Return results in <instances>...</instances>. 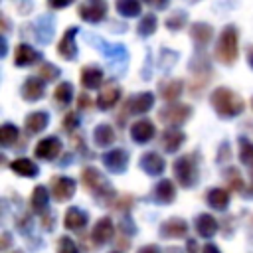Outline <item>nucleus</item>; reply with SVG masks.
Instances as JSON below:
<instances>
[{"instance_id": "f257e3e1", "label": "nucleus", "mask_w": 253, "mask_h": 253, "mask_svg": "<svg viewBox=\"0 0 253 253\" xmlns=\"http://www.w3.org/2000/svg\"><path fill=\"white\" fill-rule=\"evenodd\" d=\"M210 103H211V107L215 109V113H217L219 117H223V119L237 117V115H241L243 109H245L243 99H241L237 93H233L231 89H227V87H217V89H213V93H211V97H210Z\"/></svg>"}, {"instance_id": "f03ea898", "label": "nucleus", "mask_w": 253, "mask_h": 253, "mask_svg": "<svg viewBox=\"0 0 253 253\" xmlns=\"http://www.w3.org/2000/svg\"><path fill=\"white\" fill-rule=\"evenodd\" d=\"M239 34L235 26H225L219 34V40L215 43V57L223 65H233L237 59V49H239Z\"/></svg>"}, {"instance_id": "7ed1b4c3", "label": "nucleus", "mask_w": 253, "mask_h": 253, "mask_svg": "<svg viewBox=\"0 0 253 253\" xmlns=\"http://www.w3.org/2000/svg\"><path fill=\"white\" fill-rule=\"evenodd\" d=\"M81 182H83L85 190H89V192H91L93 196H97L101 202H103L105 198L117 200V198H115V190L107 184L105 176H103L97 168H93V166H85V168L81 170Z\"/></svg>"}, {"instance_id": "20e7f679", "label": "nucleus", "mask_w": 253, "mask_h": 253, "mask_svg": "<svg viewBox=\"0 0 253 253\" xmlns=\"http://www.w3.org/2000/svg\"><path fill=\"white\" fill-rule=\"evenodd\" d=\"M174 176H176V182L182 186V188H192L196 182H198V164H196V154H184L180 156L174 166Z\"/></svg>"}, {"instance_id": "39448f33", "label": "nucleus", "mask_w": 253, "mask_h": 253, "mask_svg": "<svg viewBox=\"0 0 253 253\" xmlns=\"http://www.w3.org/2000/svg\"><path fill=\"white\" fill-rule=\"evenodd\" d=\"M190 117H192V107L190 105H184V103H170V105H166L164 109L158 111V119L164 125L172 126V128L184 125Z\"/></svg>"}, {"instance_id": "423d86ee", "label": "nucleus", "mask_w": 253, "mask_h": 253, "mask_svg": "<svg viewBox=\"0 0 253 253\" xmlns=\"http://www.w3.org/2000/svg\"><path fill=\"white\" fill-rule=\"evenodd\" d=\"M75 180L69 178V176H53L51 178V196L57 200V202H67L73 198L75 194Z\"/></svg>"}, {"instance_id": "0eeeda50", "label": "nucleus", "mask_w": 253, "mask_h": 253, "mask_svg": "<svg viewBox=\"0 0 253 253\" xmlns=\"http://www.w3.org/2000/svg\"><path fill=\"white\" fill-rule=\"evenodd\" d=\"M77 14L81 16V20L97 24L107 16V2L105 0H91L87 4H79Z\"/></svg>"}, {"instance_id": "6e6552de", "label": "nucleus", "mask_w": 253, "mask_h": 253, "mask_svg": "<svg viewBox=\"0 0 253 253\" xmlns=\"http://www.w3.org/2000/svg\"><path fill=\"white\" fill-rule=\"evenodd\" d=\"M101 160H103V164L107 166L109 172H113V174H123L125 168H126V162H128V152H126L125 148H113V150L105 152V154L101 156Z\"/></svg>"}, {"instance_id": "1a4fd4ad", "label": "nucleus", "mask_w": 253, "mask_h": 253, "mask_svg": "<svg viewBox=\"0 0 253 253\" xmlns=\"http://www.w3.org/2000/svg\"><path fill=\"white\" fill-rule=\"evenodd\" d=\"M113 233H115L113 221H111L109 215H105V217H101V219L95 223V227H93V231H91V241H93L95 247H101V245H105L107 241H111Z\"/></svg>"}, {"instance_id": "9d476101", "label": "nucleus", "mask_w": 253, "mask_h": 253, "mask_svg": "<svg viewBox=\"0 0 253 253\" xmlns=\"http://www.w3.org/2000/svg\"><path fill=\"white\" fill-rule=\"evenodd\" d=\"M152 105H154V95L148 93V91H144V93L132 95V97L126 101L125 111H128V113H132V115H142V113L150 111Z\"/></svg>"}, {"instance_id": "9b49d317", "label": "nucleus", "mask_w": 253, "mask_h": 253, "mask_svg": "<svg viewBox=\"0 0 253 253\" xmlns=\"http://www.w3.org/2000/svg\"><path fill=\"white\" fill-rule=\"evenodd\" d=\"M156 134V128H154V123L148 121V119H140L136 123H132L130 126V136L134 142L138 144H146L148 140H152Z\"/></svg>"}, {"instance_id": "f8f14e48", "label": "nucleus", "mask_w": 253, "mask_h": 253, "mask_svg": "<svg viewBox=\"0 0 253 253\" xmlns=\"http://www.w3.org/2000/svg\"><path fill=\"white\" fill-rule=\"evenodd\" d=\"M36 156L40 160H53L61 152V142L57 136H45L36 144Z\"/></svg>"}, {"instance_id": "ddd939ff", "label": "nucleus", "mask_w": 253, "mask_h": 253, "mask_svg": "<svg viewBox=\"0 0 253 253\" xmlns=\"http://www.w3.org/2000/svg\"><path fill=\"white\" fill-rule=\"evenodd\" d=\"M188 233V223L182 217H168L160 225V235L166 239H180Z\"/></svg>"}, {"instance_id": "4468645a", "label": "nucleus", "mask_w": 253, "mask_h": 253, "mask_svg": "<svg viewBox=\"0 0 253 253\" xmlns=\"http://www.w3.org/2000/svg\"><path fill=\"white\" fill-rule=\"evenodd\" d=\"M77 28L73 26V28H69V30H65V34L61 36V40H59V43H57V53L63 57V59H67V61H71L75 55H77V45H75V36H77Z\"/></svg>"}, {"instance_id": "2eb2a0df", "label": "nucleus", "mask_w": 253, "mask_h": 253, "mask_svg": "<svg viewBox=\"0 0 253 253\" xmlns=\"http://www.w3.org/2000/svg\"><path fill=\"white\" fill-rule=\"evenodd\" d=\"M140 168L146 172V174H150V176H158V174H162L164 172V168H166V162H164V158L158 154V152H146V154H142L140 156Z\"/></svg>"}, {"instance_id": "dca6fc26", "label": "nucleus", "mask_w": 253, "mask_h": 253, "mask_svg": "<svg viewBox=\"0 0 253 253\" xmlns=\"http://www.w3.org/2000/svg\"><path fill=\"white\" fill-rule=\"evenodd\" d=\"M121 99V89L117 85H105L101 91H99V97H97V107L101 111H109L113 109Z\"/></svg>"}, {"instance_id": "f3484780", "label": "nucleus", "mask_w": 253, "mask_h": 253, "mask_svg": "<svg viewBox=\"0 0 253 253\" xmlns=\"http://www.w3.org/2000/svg\"><path fill=\"white\" fill-rule=\"evenodd\" d=\"M22 99L24 101H38L43 97V79L42 77H28L22 85Z\"/></svg>"}, {"instance_id": "a211bd4d", "label": "nucleus", "mask_w": 253, "mask_h": 253, "mask_svg": "<svg viewBox=\"0 0 253 253\" xmlns=\"http://www.w3.org/2000/svg\"><path fill=\"white\" fill-rule=\"evenodd\" d=\"M184 132L180 130V128H172V126H168L162 134H160V144H162V148L166 150V152H176L182 144H184Z\"/></svg>"}, {"instance_id": "6ab92c4d", "label": "nucleus", "mask_w": 253, "mask_h": 253, "mask_svg": "<svg viewBox=\"0 0 253 253\" xmlns=\"http://www.w3.org/2000/svg\"><path fill=\"white\" fill-rule=\"evenodd\" d=\"M40 59V51H36L32 45L28 43H20L16 49H14V65L18 67H26V65H32Z\"/></svg>"}, {"instance_id": "aec40b11", "label": "nucleus", "mask_w": 253, "mask_h": 253, "mask_svg": "<svg viewBox=\"0 0 253 253\" xmlns=\"http://www.w3.org/2000/svg\"><path fill=\"white\" fill-rule=\"evenodd\" d=\"M49 123V115L43 113V111H36V113H30L24 121V130L28 134H38L42 132Z\"/></svg>"}, {"instance_id": "412c9836", "label": "nucleus", "mask_w": 253, "mask_h": 253, "mask_svg": "<svg viewBox=\"0 0 253 253\" xmlns=\"http://www.w3.org/2000/svg\"><path fill=\"white\" fill-rule=\"evenodd\" d=\"M190 36L194 40V43L198 47H206L213 36V28L210 24H204V22H196L190 26Z\"/></svg>"}, {"instance_id": "4be33fe9", "label": "nucleus", "mask_w": 253, "mask_h": 253, "mask_svg": "<svg viewBox=\"0 0 253 253\" xmlns=\"http://www.w3.org/2000/svg\"><path fill=\"white\" fill-rule=\"evenodd\" d=\"M217 229H219V225H217V221H215L213 215L202 213V215L196 217V231H198L200 237L210 239V237H213V235L217 233Z\"/></svg>"}, {"instance_id": "5701e85b", "label": "nucleus", "mask_w": 253, "mask_h": 253, "mask_svg": "<svg viewBox=\"0 0 253 253\" xmlns=\"http://www.w3.org/2000/svg\"><path fill=\"white\" fill-rule=\"evenodd\" d=\"M174 198H176V188H174L172 180L162 178V180L154 186V200H156L158 204H170V202H174Z\"/></svg>"}, {"instance_id": "b1692460", "label": "nucleus", "mask_w": 253, "mask_h": 253, "mask_svg": "<svg viewBox=\"0 0 253 253\" xmlns=\"http://www.w3.org/2000/svg\"><path fill=\"white\" fill-rule=\"evenodd\" d=\"M63 225L71 231H79L87 225V213L79 208H69L65 211V217H63Z\"/></svg>"}, {"instance_id": "393cba45", "label": "nucleus", "mask_w": 253, "mask_h": 253, "mask_svg": "<svg viewBox=\"0 0 253 253\" xmlns=\"http://www.w3.org/2000/svg\"><path fill=\"white\" fill-rule=\"evenodd\" d=\"M115 138H117L115 128H113L111 125H107V123L97 125V126H95V130H93V140H95V144H97V146H101V148L111 146V144L115 142Z\"/></svg>"}, {"instance_id": "a878e982", "label": "nucleus", "mask_w": 253, "mask_h": 253, "mask_svg": "<svg viewBox=\"0 0 253 253\" xmlns=\"http://www.w3.org/2000/svg\"><path fill=\"white\" fill-rule=\"evenodd\" d=\"M103 83V71L95 65H85L81 69V85L85 89H97Z\"/></svg>"}, {"instance_id": "bb28decb", "label": "nucleus", "mask_w": 253, "mask_h": 253, "mask_svg": "<svg viewBox=\"0 0 253 253\" xmlns=\"http://www.w3.org/2000/svg\"><path fill=\"white\" fill-rule=\"evenodd\" d=\"M49 204V194H47V188L45 186H36L34 192H32V198H30V206L36 213H43L45 208Z\"/></svg>"}, {"instance_id": "cd10ccee", "label": "nucleus", "mask_w": 253, "mask_h": 253, "mask_svg": "<svg viewBox=\"0 0 253 253\" xmlns=\"http://www.w3.org/2000/svg\"><path fill=\"white\" fill-rule=\"evenodd\" d=\"M12 172H16L18 176H24V178H34L38 176V166L36 162H32L30 158H18L10 164Z\"/></svg>"}, {"instance_id": "c85d7f7f", "label": "nucleus", "mask_w": 253, "mask_h": 253, "mask_svg": "<svg viewBox=\"0 0 253 253\" xmlns=\"http://www.w3.org/2000/svg\"><path fill=\"white\" fill-rule=\"evenodd\" d=\"M208 204L213 208V210H225L227 206H229V194H227V190H223V188H211L210 192H208Z\"/></svg>"}, {"instance_id": "c756f323", "label": "nucleus", "mask_w": 253, "mask_h": 253, "mask_svg": "<svg viewBox=\"0 0 253 253\" xmlns=\"http://www.w3.org/2000/svg\"><path fill=\"white\" fill-rule=\"evenodd\" d=\"M182 87H184V83H182V79H172V81H166L164 85H162V99L170 105V103H176L178 101V97L182 95Z\"/></svg>"}, {"instance_id": "7c9ffc66", "label": "nucleus", "mask_w": 253, "mask_h": 253, "mask_svg": "<svg viewBox=\"0 0 253 253\" xmlns=\"http://www.w3.org/2000/svg\"><path fill=\"white\" fill-rule=\"evenodd\" d=\"M115 8L125 18H134V16L140 14V2L138 0H117Z\"/></svg>"}, {"instance_id": "2f4dec72", "label": "nucleus", "mask_w": 253, "mask_h": 253, "mask_svg": "<svg viewBox=\"0 0 253 253\" xmlns=\"http://www.w3.org/2000/svg\"><path fill=\"white\" fill-rule=\"evenodd\" d=\"M18 136H20V130L16 125H10V123H4L0 126V144L2 146H12L18 142Z\"/></svg>"}, {"instance_id": "473e14b6", "label": "nucleus", "mask_w": 253, "mask_h": 253, "mask_svg": "<svg viewBox=\"0 0 253 253\" xmlns=\"http://www.w3.org/2000/svg\"><path fill=\"white\" fill-rule=\"evenodd\" d=\"M53 99L59 103V105H69L71 99H73V85L69 81H63L55 87L53 91Z\"/></svg>"}, {"instance_id": "72a5a7b5", "label": "nucleus", "mask_w": 253, "mask_h": 253, "mask_svg": "<svg viewBox=\"0 0 253 253\" xmlns=\"http://www.w3.org/2000/svg\"><path fill=\"white\" fill-rule=\"evenodd\" d=\"M156 28H158V20H156V16H154V14H146V16H142V20L138 22L136 32H138V36L146 38V36H152V34L156 32Z\"/></svg>"}, {"instance_id": "f704fd0d", "label": "nucleus", "mask_w": 253, "mask_h": 253, "mask_svg": "<svg viewBox=\"0 0 253 253\" xmlns=\"http://www.w3.org/2000/svg\"><path fill=\"white\" fill-rule=\"evenodd\" d=\"M239 160L245 166H253V142L247 138L239 140Z\"/></svg>"}, {"instance_id": "c9c22d12", "label": "nucleus", "mask_w": 253, "mask_h": 253, "mask_svg": "<svg viewBox=\"0 0 253 253\" xmlns=\"http://www.w3.org/2000/svg\"><path fill=\"white\" fill-rule=\"evenodd\" d=\"M184 24H188V22H186V14L180 12V10H176L174 14H170V16L166 18V28H168L170 32H178V30H182Z\"/></svg>"}, {"instance_id": "e433bc0d", "label": "nucleus", "mask_w": 253, "mask_h": 253, "mask_svg": "<svg viewBox=\"0 0 253 253\" xmlns=\"http://www.w3.org/2000/svg\"><path fill=\"white\" fill-rule=\"evenodd\" d=\"M38 75L43 79V81H55L57 77H59V69L53 65V63H42L40 67H38Z\"/></svg>"}, {"instance_id": "4c0bfd02", "label": "nucleus", "mask_w": 253, "mask_h": 253, "mask_svg": "<svg viewBox=\"0 0 253 253\" xmlns=\"http://www.w3.org/2000/svg\"><path fill=\"white\" fill-rule=\"evenodd\" d=\"M227 184H229V190H233V192H241L243 186H245L241 174H239L235 168H229V170H227Z\"/></svg>"}, {"instance_id": "58836bf2", "label": "nucleus", "mask_w": 253, "mask_h": 253, "mask_svg": "<svg viewBox=\"0 0 253 253\" xmlns=\"http://www.w3.org/2000/svg\"><path fill=\"white\" fill-rule=\"evenodd\" d=\"M178 61V53L176 51H170V49H162V55L158 57V65L164 69V71H168L174 63Z\"/></svg>"}, {"instance_id": "ea45409f", "label": "nucleus", "mask_w": 253, "mask_h": 253, "mask_svg": "<svg viewBox=\"0 0 253 253\" xmlns=\"http://www.w3.org/2000/svg\"><path fill=\"white\" fill-rule=\"evenodd\" d=\"M57 253H79V251H77V245H75V241L71 237L61 235L57 239Z\"/></svg>"}, {"instance_id": "a19ab883", "label": "nucleus", "mask_w": 253, "mask_h": 253, "mask_svg": "<svg viewBox=\"0 0 253 253\" xmlns=\"http://www.w3.org/2000/svg\"><path fill=\"white\" fill-rule=\"evenodd\" d=\"M61 126H63L65 130H69V132H71L75 126H79V117H77V113H73V111L67 113V115L63 117V121H61Z\"/></svg>"}, {"instance_id": "79ce46f5", "label": "nucleus", "mask_w": 253, "mask_h": 253, "mask_svg": "<svg viewBox=\"0 0 253 253\" xmlns=\"http://www.w3.org/2000/svg\"><path fill=\"white\" fill-rule=\"evenodd\" d=\"M115 208H117L121 213H128L130 208H132V196H121V198H117Z\"/></svg>"}, {"instance_id": "37998d69", "label": "nucleus", "mask_w": 253, "mask_h": 253, "mask_svg": "<svg viewBox=\"0 0 253 253\" xmlns=\"http://www.w3.org/2000/svg\"><path fill=\"white\" fill-rule=\"evenodd\" d=\"M73 0H47V4L51 6V8H55V10H59V8H65V6H69Z\"/></svg>"}, {"instance_id": "c03bdc74", "label": "nucleus", "mask_w": 253, "mask_h": 253, "mask_svg": "<svg viewBox=\"0 0 253 253\" xmlns=\"http://www.w3.org/2000/svg\"><path fill=\"white\" fill-rule=\"evenodd\" d=\"M142 2H146L148 6H152V8H158V10H164V8L168 6V0H142Z\"/></svg>"}, {"instance_id": "a18cd8bd", "label": "nucleus", "mask_w": 253, "mask_h": 253, "mask_svg": "<svg viewBox=\"0 0 253 253\" xmlns=\"http://www.w3.org/2000/svg\"><path fill=\"white\" fill-rule=\"evenodd\" d=\"M77 105H79V109H89V105H91V99H89L87 95H79V99H77Z\"/></svg>"}, {"instance_id": "49530a36", "label": "nucleus", "mask_w": 253, "mask_h": 253, "mask_svg": "<svg viewBox=\"0 0 253 253\" xmlns=\"http://www.w3.org/2000/svg\"><path fill=\"white\" fill-rule=\"evenodd\" d=\"M42 223H43V227H45L47 231H51V229H53V215H51V213H49V215H43V221H42Z\"/></svg>"}, {"instance_id": "de8ad7c7", "label": "nucleus", "mask_w": 253, "mask_h": 253, "mask_svg": "<svg viewBox=\"0 0 253 253\" xmlns=\"http://www.w3.org/2000/svg\"><path fill=\"white\" fill-rule=\"evenodd\" d=\"M202 253H219V249H217V245H213V243H206V245L202 247Z\"/></svg>"}, {"instance_id": "09e8293b", "label": "nucleus", "mask_w": 253, "mask_h": 253, "mask_svg": "<svg viewBox=\"0 0 253 253\" xmlns=\"http://www.w3.org/2000/svg\"><path fill=\"white\" fill-rule=\"evenodd\" d=\"M136 253H160V251H158L154 245H144V247H140Z\"/></svg>"}, {"instance_id": "8fccbe9b", "label": "nucleus", "mask_w": 253, "mask_h": 253, "mask_svg": "<svg viewBox=\"0 0 253 253\" xmlns=\"http://www.w3.org/2000/svg\"><path fill=\"white\" fill-rule=\"evenodd\" d=\"M10 245V235L8 233H2V243H0V249H8Z\"/></svg>"}, {"instance_id": "3c124183", "label": "nucleus", "mask_w": 253, "mask_h": 253, "mask_svg": "<svg viewBox=\"0 0 253 253\" xmlns=\"http://www.w3.org/2000/svg\"><path fill=\"white\" fill-rule=\"evenodd\" d=\"M186 249H188V253H196V241H194V239H188Z\"/></svg>"}, {"instance_id": "603ef678", "label": "nucleus", "mask_w": 253, "mask_h": 253, "mask_svg": "<svg viewBox=\"0 0 253 253\" xmlns=\"http://www.w3.org/2000/svg\"><path fill=\"white\" fill-rule=\"evenodd\" d=\"M247 61H249V65L253 67V47L249 49V53H247Z\"/></svg>"}, {"instance_id": "864d4df0", "label": "nucleus", "mask_w": 253, "mask_h": 253, "mask_svg": "<svg viewBox=\"0 0 253 253\" xmlns=\"http://www.w3.org/2000/svg\"><path fill=\"white\" fill-rule=\"evenodd\" d=\"M251 178H253V166H251Z\"/></svg>"}, {"instance_id": "5fc2aeb1", "label": "nucleus", "mask_w": 253, "mask_h": 253, "mask_svg": "<svg viewBox=\"0 0 253 253\" xmlns=\"http://www.w3.org/2000/svg\"><path fill=\"white\" fill-rule=\"evenodd\" d=\"M111 253H119V251H111Z\"/></svg>"}, {"instance_id": "6e6d98bb", "label": "nucleus", "mask_w": 253, "mask_h": 253, "mask_svg": "<svg viewBox=\"0 0 253 253\" xmlns=\"http://www.w3.org/2000/svg\"><path fill=\"white\" fill-rule=\"evenodd\" d=\"M16 253H20V251H16Z\"/></svg>"}]
</instances>
